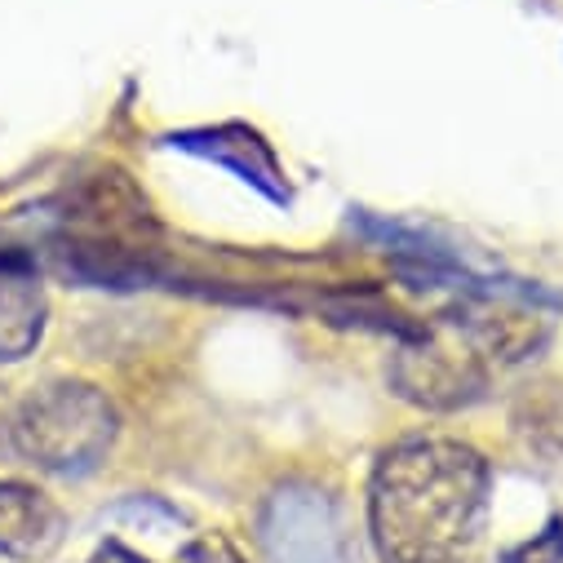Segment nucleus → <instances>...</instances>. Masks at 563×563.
<instances>
[{"instance_id": "1", "label": "nucleus", "mask_w": 563, "mask_h": 563, "mask_svg": "<svg viewBox=\"0 0 563 563\" xmlns=\"http://www.w3.org/2000/svg\"><path fill=\"white\" fill-rule=\"evenodd\" d=\"M488 466L457 440L395 444L373 475L368 519L382 563H466L484 523Z\"/></svg>"}, {"instance_id": "2", "label": "nucleus", "mask_w": 563, "mask_h": 563, "mask_svg": "<svg viewBox=\"0 0 563 563\" xmlns=\"http://www.w3.org/2000/svg\"><path fill=\"white\" fill-rule=\"evenodd\" d=\"M19 440L41 466L85 471L98 462V453L111 440V412L93 390L58 386L54 395L27 408V417L19 421Z\"/></svg>"}, {"instance_id": "3", "label": "nucleus", "mask_w": 563, "mask_h": 563, "mask_svg": "<svg viewBox=\"0 0 563 563\" xmlns=\"http://www.w3.org/2000/svg\"><path fill=\"white\" fill-rule=\"evenodd\" d=\"M41 289L23 262L0 257V360H19L41 338Z\"/></svg>"}, {"instance_id": "4", "label": "nucleus", "mask_w": 563, "mask_h": 563, "mask_svg": "<svg viewBox=\"0 0 563 563\" xmlns=\"http://www.w3.org/2000/svg\"><path fill=\"white\" fill-rule=\"evenodd\" d=\"M58 528H63V519L41 493L0 484V550L45 554V550L58 545V537H63Z\"/></svg>"}, {"instance_id": "5", "label": "nucleus", "mask_w": 563, "mask_h": 563, "mask_svg": "<svg viewBox=\"0 0 563 563\" xmlns=\"http://www.w3.org/2000/svg\"><path fill=\"white\" fill-rule=\"evenodd\" d=\"M178 563H240V554H235L227 541H218V537H205V541L187 545Z\"/></svg>"}, {"instance_id": "6", "label": "nucleus", "mask_w": 563, "mask_h": 563, "mask_svg": "<svg viewBox=\"0 0 563 563\" xmlns=\"http://www.w3.org/2000/svg\"><path fill=\"white\" fill-rule=\"evenodd\" d=\"M98 563H137V559H133L129 550H120V545H111V550H107V554H102Z\"/></svg>"}]
</instances>
